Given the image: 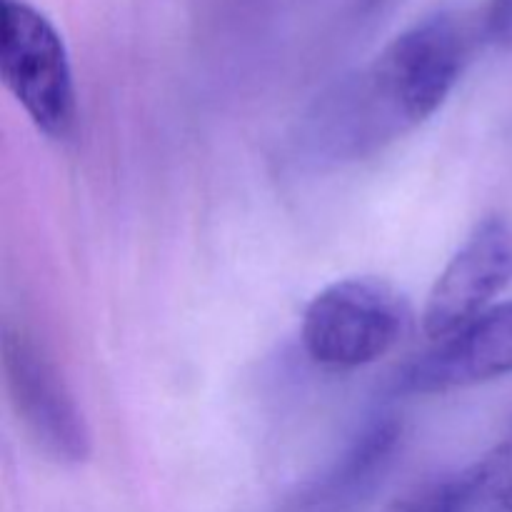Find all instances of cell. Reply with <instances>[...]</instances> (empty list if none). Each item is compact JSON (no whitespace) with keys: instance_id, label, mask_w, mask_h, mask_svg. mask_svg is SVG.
Segmentation results:
<instances>
[{"instance_id":"8","label":"cell","mask_w":512,"mask_h":512,"mask_svg":"<svg viewBox=\"0 0 512 512\" xmlns=\"http://www.w3.org/2000/svg\"><path fill=\"white\" fill-rule=\"evenodd\" d=\"M450 512H512V428L448 480Z\"/></svg>"},{"instance_id":"9","label":"cell","mask_w":512,"mask_h":512,"mask_svg":"<svg viewBox=\"0 0 512 512\" xmlns=\"http://www.w3.org/2000/svg\"><path fill=\"white\" fill-rule=\"evenodd\" d=\"M378 512H450L448 480H438V483H430L425 488L413 490V493L385 505Z\"/></svg>"},{"instance_id":"2","label":"cell","mask_w":512,"mask_h":512,"mask_svg":"<svg viewBox=\"0 0 512 512\" xmlns=\"http://www.w3.org/2000/svg\"><path fill=\"white\" fill-rule=\"evenodd\" d=\"M410 308L403 293L375 275L330 283L303 315V348L315 365L358 370L378 363L403 340Z\"/></svg>"},{"instance_id":"10","label":"cell","mask_w":512,"mask_h":512,"mask_svg":"<svg viewBox=\"0 0 512 512\" xmlns=\"http://www.w3.org/2000/svg\"><path fill=\"white\" fill-rule=\"evenodd\" d=\"M483 23L488 43L512 48V0H485Z\"/></svg>"},{"instance_id":"3","label":"cell","mask_w":512,"mask_h":512,"mask_svg":"<svg viewBox=\"0 0 512 512\" xmlns=\"http://www.w3.org/2000/svg\"><path fill=\"white\" fill-rule=\"evenodd\" d=\"M0 75L15 103L50 140L78 125V93L63 35L28 0L0 5Z\"/></svg>"},{"instance_id":"1","label":"cell","mask_w":512,"mask_h":512,"mask_svg":"<svg viewBox=\"0 0 512 512\" xmlns=\"http://www.w3.org/2000/svg\"><path fill=\"white\" fill-rule=\"evenodd\" d=\"M485 43L483 5L425 15L320 95L300 123V160L320 170L343 168L413 133L438 113Z\"/></svg>"},{"instance_id":"4","label":"cell","mask_w":512,"mask_h":512,"mask_svg":"<svg viewBox=\"0 0 512 512\" xmlns=\"http://www.w3.org/2000/svg\"><path fill=\"white\" fill-rule=\"evenodd\" d=\"M3 375L8 400L35 448L58 465H83L93 433L60 370L33 335L3 328Z\"/></svg>"},{"instance_id":"6","label":"cell","mask_w":512,"mask_h":512,"mask_svg":"<svg viewBox=\"0 0 512 512\" xmlns=\"http://www.w3.org/2000/svg\"><path fill=\"white\" fill-rule=\"evenodd\" d=\"M435 343L400 373L398 393L445 395L512 375V303L493 305Z\"/></svg>"},{"instance_id":"7","label":"cell","mask_w":512,"mask_h":512,"mask_svg":"<svg viewBox=\"0 0 512 512\" xmlns=\"http://www.w3.org/2000/svg\"><path fill=\"white\" fill-rule=\"evenodd\" d=\"M403 443V420L380 413L365 420L345 448L305 480L283 512H353L383 485Z\"/></svg>"},{"instance_id":"11","label":"cell","mask_w":512,"mask_h":512,"mask_svg":"<svg viewBox=\"0 0 512 512\" xmlns=\"http://www.w3.org/2000/svg\"><path fill=\"white\" fill-rule=\"evenodd\" d=\"M385 0H363V5H365V10H373V8H380V5H383Z\"/></svg>"},{"instance_id":"5","label":"cell","mask_w":512,"mask_h":512,"mask_svg":"<svg viewBox=\"0 0 512 512\" xmlns=\"http://www.w3.org/2000/svg\"><path fill=\"white\" fill-rule=\"evenodd\" d=\"M512 283V220L503 215L475 225L430 288L423 310L428 338L443 340L493 308Z\"/></svg>"}]
</instances>
